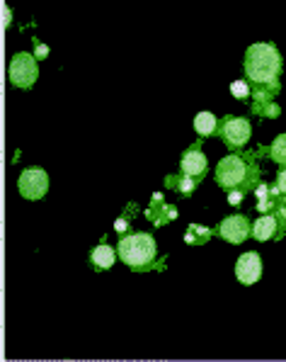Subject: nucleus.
Segmentation results:
<instances>
[{
	"label": "nucleus",
	"mask_w": 286,
	"mask_h": 362,
	"mask_svg": "<svg viewBox=\"0 0 286 362\" xmlns=\"http://www.w3.org/2000/svg\"><path fill=\"white\" fill-rule=\"evenodd\" d=\"M284 224H286L284 216H277V211H267V214H262L260 219H257L255 224H252V236H255L257 241H269V238H282Z\"/></svg>",
	"instance_id": "obj_8"
},
{
	"label": "nucleus",
	"mask_w": 286,
	"mask_h": 362,
	"mask_svg": "<svg viewBox=\"0 0 286 362\" xmlns=\"http://www.w3.org/2000/svg\"><path fill=\"white\" fill-rule=\"evenodd\" d=\"M269 156H272L274 163L286 165V134H279V136L274 139L272 146H269Z\"/></svg>",
	"instance_id": "obj_14"
},
{
	"label": "nucleus",
	"mask_w": 286,
	"mask_h": 362,
	"mask_svg": "<svg viewBox=\"0 0 286 362\" xmlns=\"http://www.w3.org/2000/svg\"><path fill=\"white\" fill-rule=\"evenodd\" d=\"M117 253H119V258L124 260L129 267L143 272V270H148V267L155 263L158 246H155V241H153V236H150V233L133 231V233L121 236L119 246H117Z\"/></svg>",
	"instance_id": "obj_3"
},
{
	"label": "nucleus",
	"mask_w": 286,
	"mask_h": 362,
	"mask_svg": "<svg viewBox=\"0 0 286 362\" xmlns=\"http://www.w3.org/2000/svg\"><path fill=\"white\" fill-rule=\"evenodd\" d=\"M218 134H221V139L226 141V146L243 148L252 136L250 119H245V117H231V115L223 117V119L218 122Z\"/></svg>",
	"instance_id": "obj_5"
},
{
	"label": "nucleus",
	"mask_w": 286,
	"mask_h": 362,
	"mask_svg": "<svg viewBox=\"0 0 286 362\" xmlns=\"http://www.w3.org/2000/svg\"><path fill=\"white\" fill-rule=\"evenodd\" d=\"M8 76H10V83L22 88V90L32 88L39 78L37 59L32 57V54H15L13 61H10V66H8Z\"/></svg>",
	"instance_id": "obj_4"
},
{
	"label": "nucleus",
	"mask_w": 286,
	"mask_h": 362,
	"mask_svg": "<svg viewBox=\"0 0 286 362\" xmlns=\"http://www.w3.org/2000/svg\"><path fill=\"white\" fill-rule=\"evenodd\" d=\"M235 277H238L243 285H255V282L262 277V260L255 250L243 253L238 258V263H235Z\"/></svg>",
	"instance_id": "obj_9"
},
{
	"label": "nucleus",
	"mask_w": 286,
	"mask_h": 362,
	"mask_svg": "<svg viewBox=\"0 0 286 362\" xmlns=\"http://www.w3.org/2000/svg\"><path fill=\"white\" fill-rule=\"evenodd\" d=\"M18 190L25 199H42L49 190V175L42 168H27L20 173Z\"/></svg>",
	"instance_id": "obj_6"
},
{
	"label": "nucleus",
	"mask_w": 286,
	"mask_h": 362,
	"mask_svg": "<svg viewBox=\"0 0 286 362\" xmlns=\"http://www.w3.org/2000/svg\"><path fill=\"white\" fill-rule=\"evenodd\" d=\"M274 190L279 192V197L286 199V168L277 175V182H274Z\"/></svg>",
	"instance_id": "obj_16"
},
{
	"label": "nucleus",
	"mask_w": 286,
	"mask_h": 362,
	"mask_svg": "<svg viewBox=\"0 0 286 362\" xmlns=\"http://www.w3.org/2000/svg\"><path fill=\"white\" fill-rule=\"evenodd\" d=\"M3 18H5V20H3V25L8 27V25H10V10H8V8L3 10Z\"/></svg>",
	"instance_id": "obj_18"
},
{
	"label": "nucleus",
	"mask_w": 286,
	"mask_h": 362,
	"mask_svg": "<svg viewBox=\"0 0 286 362\" xmlns=\"http://www.w3.org/2000/svg\"><path fill=\"white\" fill-rule=\"evenodd\" d=\"M167 185L175 187L179 194H184V197H187V194L194 192L197 180H194V177H187V175H175V177H170V180H167Z\"/></svg>",
	"instance_id": "obj_13"
},
{
	"label": "nucleus",
	"mask_w": 286,
	"mask_h": 362,
	"mask_svg": "<svg viewBox=\"0 0 286 362\" xmlns=\"http://www.w3.org/2000/svg\"><path fill=\"white\" fill-rule=\"evenodd\" d=\"M216 233L223 238V241H228V243H243L245 238L250 236V221H248V216H243V214L228 216V219H223L221 224H218V231Z\"/></svg>",
	"instance_id": "obj_7"
},
{
	"label": "nucleus",
	"mask_w": 286,
	"mask_h": 362,
	"mask_svg": "<svg viewBox=\"0 0 286 362\" xmlns=\"http://www.w3.org/2000/svg\"><path fill=\"white\" fill-rule=\"evenodd\" d=\"M279 76H282V54L272 42L252 44L245 52V78L252 88L255 105L272 103L279 93Z\"/></svg>",
	"instance_id": "obj_1"
},
{
	"label": "nucleus",
	"mask_w": 286,
	"mask_h": 362,
	"mask_svg": "<svg viewBox=\"0 0 286 362\" xmlns=\"http://www.w3.org/2000/svg\"><path fill=\"white\" fill-rule=\"evenodd\" d=\"M117 255L119 253H114V248L112 246H107V243H100V246L90 253V263H93L95 267H100V270H109V267L114 265Z\"/></svg>",
	"instance_id": "obj_11"
},
{
	"label": "nucleus",
	"mask_w": 286,
	"mask_h": 362,
	"mask_svg": "<svg viewBox=\"0 0 286 362\" xmlns=\"http://www.w3.org/2000/svg\"><path fill=\"white\" fill-rule=\"evenodd\" d=\"M216 182L223 190H255L260 185V170L250 153H231L216 165Z\"/></svg>",
	"instance_id": "obj_2"
},
{
	"label": "nucleus",
	"mask_w": 286,
	"mask_h": 362,
	"mask_svg": "<svg viewBox=\"0 0 286 362\" xmlns=\"http://www.w3.org/2000/svg\"><path fill=\"white\" fill-rule=\"evenodd\" d=\"M194 129L201 139L214 136V134H218V117L214 112H199L194 117Z\"/></svg>",
	"instance_id": "obj_12"
},
{
	"label": "nucleus",
	"mask_w": 286,
	"mask_h": 362,
	"mask_svg": "<svg viewBox=\"0 0 286 362\" xmlns=\"http://www.w3.org/2000/svg\"><path fill=\"white\" fill-rule=\"evenodd\" d=\"M231 93L238 100H250L252 98V88H250L248 81H235V83H231Z\"/></svg>",
	"instance_id": "obj_15"
},
{
	"label": "nucleus",
	"mask_w": 286,
	"mask_h": 362,
	"mask_svg": "<svg viewBox=\"0 0 286 362\" xmlns=\"http://www.w3.org/2000/svg\"><path fill=\"white\" fill-rule=\"evenodd\" d=\"M243 194H245V190H238V187H235V190H228V202L240 204L243 202Z\"/></svg>",
	"instance_id": "obj_17"
},
{
	"label": "nucleus",
	"mask_w": 286,
	"mask_h": 362,
	"mask_svg": "<svg viewBox=\"0 0 286 362\" xmlns=\"http://www.w3.org/2000/svg\"><path fill=\"white\" fill-rule=\"evenodd\" d=\"M179 170H182V175L194 177L197 182L206 175V156L201 153L199 146H192V148H187V151L182 153Z\"/></svg>",
	"instance_id": "obj_10"
}]
</instances>
